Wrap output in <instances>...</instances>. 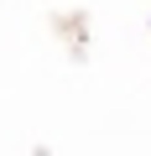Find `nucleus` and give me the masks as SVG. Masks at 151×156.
<instances>
[]
</instances>
